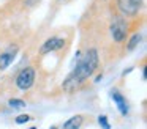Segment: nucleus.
<instances>
[{"label": "nucleus", "instance_id": "nucleus-1", "mask_svg": "<svg viewBox=\"0 0 147 129\" xmlns=\"http://www.w3.org/2000/svg\"><path fill=\"white\" fill-rule=\"evenodd\" d=\"M100 65V55L98 50L95 47H90L84 52L82 57H79L76 66L73 68V71L63 79V84H62V88L67 93H74L78 91L98 69Z\"/></svg>", "mask_w": 147, "mask_h": 129}, {"label": "nucleus", "instance_id": "nucleus-2", "mask_svg": "<svg viewBox=\"0 0 147 129\" xmlns=\"http://www.w3.org/2000/svg\"><path fill=\"white\" fill-rule=\"evenodd\" d=\"M35 79H36L35 68H33V66H26V68L21 69V71L18 72V76L14 77V84H16V87L19 88V90L27 91L33 87Z\"/></svg>", "mask_w": 147, "mask_h": 129}, {"label": "nucleus", "instance_id": "nucleus-3", "mask_svg": "<svg viewBox=\"0 0 147 129\" xmlns=\"http://www.w3.org/2000/svg\"><path fill=\"white\" fill-rule=\"evenodd\" d=\"M109 30H111V36L115 43H123L128 33V24L123 16H114Z\"/></svg>", "mask_w": 147, "mask_h": 129}, {"label": "nucleus", "instance_id": "nucleus-4", "mask_svg": "<svg viewBox=\"0 0 147 129\" xmlns=\"http://www.w3.org/2000/svg\"><path fill=\"white\" fill-rule=\"evenodd\" d=\"M142 2L144 0H115V5L122 16L131 17L139 13V9L142 8Z\"/></svg>", "mask_w": 147, "mask_h": 129}, {"label": "nucleus", "instance_id": "nucleus-5", "mask_svg": "<svg viewBox=\"0 0 147 129\" xmlns=\"http://www.w3.org/2000/svg\"><path fill=\"white\" fill-rule=\"evenodd\" d=\"M65 38L62 36H51L41 44L40 47V55H46V53H51V52H57V50L63 49L65 46Z\"/></svg>", "mask_w": 147, "mask_h": 129}, {"label": "nucleus", "instance_id": "nucleus-6", "mask_svg": "<svg viewBox=\"0 0 147 129\" xmlns=\"http://www.w3.org/2000/svg\"><path fill=\"white\" fill-rule=\"evenodd\" d=\"M18 52H19V47H18L16 44H13V46H10L8 49H5L3 52L0 53V71L7 69L8 66L14 61Z\"/></svg>", "mask_w": 147, "mask_h": 129}, {"label": "nucleus", "instance_id": "nucleus-7", "mask_svg": "<svg viewBox=\"0 0 147 129\" xmlns=\"http://www.w3.org/2000/svg\"><path fill=\"white\" fill-rule=\"evenodd\" d=\"M111 98H112V101H114V104H115V107H117V110L120 112V115L125 116V115L128 113V102H127V98H125L119 90H111Z\"/></svg>", "mask_w": 147, "mask_h": 129}, {"label": "nucleus", "instance_id": "nucleus-8", "mask_svg": "<svg viewBox=\"0 0 147 129\" xmlns=\"http://www.w3.org/2000/svg\"><path fill=\"white\" fill-rule=\"evenodd\" d=\"M82 124H84V116L82 115H74L63 123L62 129H81Z\"/></svg>", "mask_w": 147, "mask_h": 129}, {"label": "nucleus", "instance_id": "nucleus-9", "mask_svg": "<svg viewBox=\"0 0 147 129\" xmlns=\"http://www.w3.org/2000/svg\"><path fill=\"white\" fill-rule=\"evenodd\" d=\"M141 39H142V36H141V33H134L133 36L128 39V44H127V50H133L136 49L138 46H139Z\"/></svg>", "mask_w": 147, "mask_h": 129}, {"label": "nucleus", "instance_id": "nucleus-10", "mask_svg": "<svg viewBox=\"0 0 147 129\" xmlns=\"http://www.w3.org/2000/svg\"><path fill=\"white\" fill-rule=\"evenodd\" d=\"M8 106L11 107V109H22V107H26V101L19 99V98H11L10 101H8Z\"/></svg>", "mask_w": 147, "mask_h": 129}, {"label": "nucleus", "instance_id": "nucleus-11", "mask_svg": "<svg viewBox=\"0 0 147 129\" xmlns=\"http://www.w3.org/2000/svg\"><path fill=\"white\" fill-rule=\"evenodd\" d=\"M98 123H100V126H101L103 129H111V124H109V121H108V116L100 115L98 116Z\"/></svg>", "mask_w": 147, "mask_h": 129}, {"label": "nucleus", "instance_id": "nucleus-12", "mask_svg": "<svg viewBox=\"0 0 147 129\" xmlns=\"http://www.w3.org/2000/svg\"><path fill=\"white\" fill-rule=\"evenodd\" d=\"M30 118H32L30 115H27V113H24V115H19V116H16V120H14V121H16V124H24V123H27Z\"/></svg>", "mask_w": 147, "mask_h": 129}, {"label": "nucleus", "instance_id": "nucleus-13", "mask_svg": "<svg viewBox=\"0 0 147 129\" xmlns=\"http://www.w3.org/2000/svg\"><path fill=\"white\" fill-rule=\"evenodd\" d=\"M40 0H26V3L27 5H30V6H33V5H36V3H38Z\"/></svg>", "mask_w": 147, "mask_h": 129}, {"label": "nucleus", "instance_id": "nucleus-14", "mask_svg": "<svg viewBox=\"0 0 147 129\" xmlns=\"http://www.w3.org/2000/svg\"><path fill=\"white\" fill-rule=\"evenodd\" d=\"M51 129H57V128H55V126H52V128H51Z\"/></svg>", "mask_w": 147, "mask_h": 129}, {"label": "nucleus", "instance_id": "nucleus-15", "mask_svg": "<svg viewBox=\"0 0 147 129\" xmlns=\"http://www.w3.org/2000/svg\"><path fill=\"white\" fill-rule=\"evenodd\" d=\"M32 129H35V128H32Z\"/></svg>", "mask_w": 147, "mask_h": 129}]
</instances>
